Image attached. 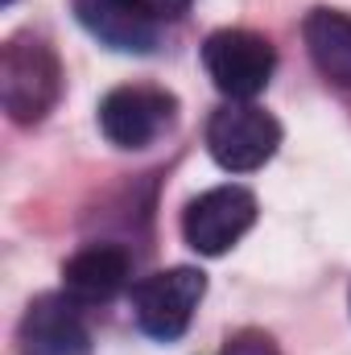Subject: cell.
Wrapping results in <instances>:
<instances>
[{
    "label": "cell",
    "instance_id": "6da1fadb",
    "mask_svg": "<svg viewBox=\"0 0 351 355\" xmlns=\"http://www.w3.org/2000/svg\"><path fill=\"white\" fill-rule=\"evenodd\" d=\"M62 95V62L50 42L33 33L8 37L0 50V103L8 120L17 124H37Z\"/></svg>",
    "mask_w": 351,
    "mask_h": 355
},
{
    "label": "cell",
    "instance_id": "7a4b0ae2",
    "mask_svg": "<svg viewBox=\"0 0 351 355\" xmlns=\"http://www.w3.org/2000/svg\"><path fill=\"white\" fill-rule=\"evenodd\" d=\"M281 145V124L257 103H223L207 120V153L228 170V174H252L277 153Z\"/></svg>",
    "mask_w": 351,
    "mask_h": 355
},
{
    "label": "cell",
    "instance_id": "3957f363",
    "mask_svg": "<svg viewBox=\"0 0 351 355\" xmlns=\"http://www.w3.org/2000/svg\"><path fill=\"white\" fill-rule=\"evenodd\" d=\"M203 67L228 99L248 103L268 87L277 71V50L252 29H219L203 42Z\"/></svg>",
    "mask_w": 351,
    "mask_h": 355
},
{
    "label": "cell",
    "instance_id": "277c9868",
    "mask_svg": "<svg viewBox=\"0 0 351 355\" xmlns=\"http://www.w3.org/2000/svg\"><path fill=\"white\" fill-rule=\"evenodd\" d=\"M207 293V277L190 265L178 268H162L153 277H145L137 289H132V314H137V327L149 335V339H162V343H174L186 335L198 302Z\"/></svg>",
    "mask_w": 351,
    "mask_h": 355
},
{
    "label": "cell",
    "instance_id": "5b68a950",
    "mask_svg": "<svg viewBox=\"0 0 351 355\" xmlns=\"http://www.w3.org/2000/svg\"><path fill=\"white\" fill-rule=\"evenodd\" d=\"M257 223V194L244 186H215L186 202L182 236L198 257H223Z\"/></svg>",
    "mask_w": 351,
    "mask_h": 355
},
{
    "label": "cell",
    "instance_id": "8992f818",
    "mask_svg": "<svg viewBox=\"0 0 351 355\" xmlns=\"http://www.w3.org/2000/svg\"><path fill=\"white\" fill-rule=\"evenodd\" d=\"M174 120V95L157 87H116L99 99V132L116 149H145Z\"/></svg>",
    "mask_w": 351,
    "mask_h": 355
},
{
    "label": "cell",
    "instance_id": "52a82bcc",
    "mask_svg": "<svg viewBox=\"0 0 351 355\" xmlns=\"http://www.w3.org/2000/svg\"><path fill=\"white\" fill-rule=\"evenodd\" d=\"M91 331L79 302L67 293H42L21 318V355H87Z\"/></svg>",
    "mask_w": 351,
    "mask_h": 355
},
{
    "label": "cell",
    "instance_id": "ba28073f",
    "mask_svg": "<svg viewBox=\"0 0 351 355\" xmlns=\"http://www.w3.org/2000/svg\"><path fill=\"white\" fill-rule=\"evenodd\" d=\"M75 17L91 37L120 54H149L157 50V21H149L132 0H75Z\"/></svg>",
    "mask_w": 351,
    "mask_h": 355
},
{
    "label": "cell",
    "instance_id": "9c48e42d",
    "mask_svg": "<svg viewBox=\"0 0 351 355\" xmlns=\"http://www.w3.org/2000/svg\"><path fill=\"white\" fill-rule=\"evenodd\" d=\"M128 252L116 244H91L83 252H75L62 265V293L75 297L79 306H99L112 302L124 285H128Z\"/></svg>",
    "mask_w": 351,
    "mask_h": 355
},
{
    "label": "cell",
    "instance_id": "30bf717a",
    "mask_svg": "<svg viewBox=\"0 0 351 355\" xmlns=\"http://www.w3.org/2000/svg\"><path fill=\"white\" fill-rule=\"evenodd\" d=\"M302 37L306 50L314 58V67L335 83L351 91V17L339 8H314L302 21Z\"/></svg>",
    "mask_w": 351,
    "mask_h": 355
},
{
    "label": "cell",
    "instance_id": "8fae6325",
    "mask_svg": "<svg viewBox=\"0 0 351 355\" xmlns=\"http://www.w3.org/2000/svg\"><path fill=\"white\" fill-rule=\"evenodd\" d=\"M219 355H281V352H277V343H273L264 331H252V327H248V331H236V335L223 343Z\"/></svg>",
    "mask_w": 351,
    "mask_h": 355
},
{
    "label": "cell",
    "instance_id": "7c38bea8",
    "mask_svg": "<svg viewBox=\"0 0 351 355\" xmlns=\"http://www.w3.org/2000/svg\"><path fill=\"white\" fill-rule=\"evenodd\" d=\"M132 4H137L149 21H157V25H162V21H178L194 0H132Z\"/></svg>",
    "mask_w": 351,
    "mask_h": 355
},
{
    "label": "cell",
    "instance_id": "4fadbf2b",
    "mask_svg": "<svg viewBox=\"0 0 351 355\" xmlns=\"http://www.w3.org/2000/svg\"><path fill=\"white\" fill-rule=\"evenodd\" d=\"M4 4H12V0H4Z\"/></svg>",
    "mask_w": 351,
    "mask_h": 355
}]
</instances>
